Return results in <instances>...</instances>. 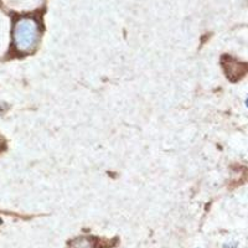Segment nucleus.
I'll return each mask as SVG.
<instances>
[{"label": "nucleus", "instance_id": "f257e3e1", "mask_svg": "<svg viewBox=\"0 0 248 248\" xmlns=\"http://www.w3.org/2000/svg\"><path fill=\"white\" fill-rule=\"evenodd\" d=\"M40 39V25L34 17H20L14 24L13 41L14 47L21 54H30Z\"/></svg>", "mask_w": 248, "mask_h": 248}, {"label": "nucleus", "instance_id": "f03ea898", "mask_svg": "<svg viewBox=\"0 0 248 248\" xmlns=\"http://www.w3.org/2000/svg\"><path fill=\"white\" fill-rule=\"evenodd\" d=\"M227 60H229V62H223L226 74H227V76H229L230 79H232V81H237L240 77L243 76L247 66L243 65V63H238V62L234 61L233 59H230V57H227Z\"/></svg>", "mask_w": 248, "mask_h": 248}, {"label": "nucleus", "instance_id": "7ed1b4c3", "mask_svg": "<svg viewBox=\"0 0 248 248\" xmlns=\"http://www.w3.org/2000/svg\"><path fill=\"white\" fill-rule=\"evenodd\" d=\"M68 248H98V243L93 237H77L68 243Z\"/></svg>", "mask_w": 248, "mask_h": 248}, {"label": "nucleus", "instance_id": "20e7f679", "mask_svg": "<svg viewBox=\"0 0 248 248\" xmlns=\"http://www.w3.org/2000/svg\"><path fill=\"white\" fill-rule=\"evenodd\" d=\"M237 246H238V243L237 242H232V245H230V243H226V245L223 246V248H237Z\"/></svg>", "mask_w": 248, "mask_h": 248}, {"label": "nucleus", "instance_id": "39448f33", "mask_svg": "<svg viewBox=\"0 0 248 248\" xmlns=\"http://www.w3.org/2000/svg\"><path fill=\"white\" fill-rule=\"evenodd\" d=\"M6 109H8V107H6L5 105H1V103H0V114H3Z\"/></svg>", "mask_w": 248, "mask_h": 248}, {"label": "nucleus", "instance_id": "423d86ee", "mask_svg": "<svg viewBox=\"0 0 248 248\" xmlns=\"http://www.w3.org/2000/svg\"><path fill=\"white\" fill-rule=\"evenodd\" d=\"M245 105H246V107L248 108V97H247V98H246V101H245Z\"/></svg>", "mask_w": 248, "mask_h": 248}, {"label": "nucleus", "instance_id": "0eeeda50", "mask_svg": "<svg viewBox=\"0 0 248 248\" xmlns=\"http://www.w3.org/2000/svg\"><path fill=\"white\" fill-rule=\"evenodd\" d=\"M0 225H1V218H0Z\"/></svg>", "mask_w": 248, "mask_h": 248}]
</instances>
